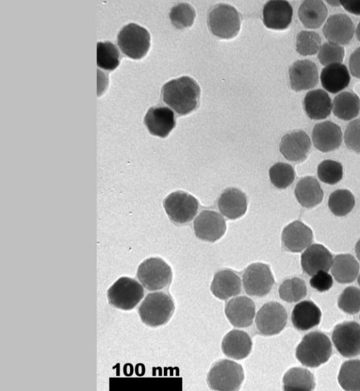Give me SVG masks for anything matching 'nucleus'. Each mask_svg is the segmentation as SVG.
Returning a JSON list of instances; mask_svg holds the SVG:
<instances>
[{"label":"nucleus","instance_id":"nucleus-1","mask_svg":"<svg viewBox=\"0 0 360 391\" xmlns=\"http://www.w3.org/2000/svg\"><path fill=\"white\" fill-rule=\"evenodd\" d=\"M200 89L198 84L188 76L172 79L162 88L163 101L179 115H185L198 105Z\"/></svg>","mask_w":360,"mask_h":391},{"label":"nucleus","instance_id":"nucleus-2","mask_svg":"<svg viewBox=\"0 0 360 391\" xmlns=\"http://www.w3.org/2000/svg\"><path fill=\"white\" fill-rule=\"evenodd\" d=\"M332 354V345L328 337L319 331L304 336L296 348V357L304 366L318 367L326 363Z\"/></svg>","mask_w":360,"mask_h":391},{"label":"nucleus","instance_id":"nucleus-3","mask_svg":"<svg viewBox=\"0 0 360 391\" xmlns=\"http://www.w3.org/2000/svg\"><path fill=\"white\" fill-rule=\"evenodd\" d=\"M174 311L172 298L164 292L148 293L139 307L141 321L147 326L156 327L166 323Z\"/></svg>","mask_w":360,"mask_h":391},{"label":"nucleus","instance_id":"nucleus-4","mask_svg":"<svg viewBox=\"0 0 360 391\" xmlns=\"http://www.w3.org/2000/svg\"><path fill=\"white\" fill-rule=\"evenodd\" d=\"M242 16L232 6L219 4L212 7L207 16V24L212 34L221 39L236 37L240 28Z\"/></svg>","mask_w":360,"mask_h":391},{"label":"nucleus","instance_id":"nucleus-5","mask_svg":"<svg viewBox=\"0 0 360 391\" xmlns=\"http://www.w3.org/2000/svg\"><path fill=\"white\" fill-rule=\"evenodd\" d=\"M244 379L241 365L222 359L216 362L210 368L207 381L210 389L218 391H233L240 388Z\"/></svg>","mask_w":360,"mask_h":391},{"label":"nucleus","instance_id":"nucleus-6","mask_svg":"<svg viewBox=\"0 0 360 391\" xmlns=\"http://www.w3.org/2000/svg\"><path fill=\"white\" fill-rule=\"evenodd\" d=\"M143 296V286L136 280L129 277L117 279L107 292L110 305L123 310L134 309Z\"/></svg>","mask_w":360,"mask_h":391},{"label":"nucleus","instance_id":"nucleus-7","mask_svg":"<svg viewBox=\"0 0 360 391\" xmlns=\"http://www.w3.org/2000/svg\"><path fill=\"white\" fill-rule=\"evenodd\" d=\"M136 276L146 290L156 291L171 283L172 272L170 267L161 258L150 257L139 266Z\"/></svg>","mask_w":360,"mask_h":391},{"label":"nucleus","instance_id":"nucleus-8","mask_svg":"<svg viewBox=\"0 0 360 391\" xmlns=\"http://www.w3.org/2000/svg\"><path fill=\"white\" fill-rule=\"evenodd\" d=\"M150 37L144 27L129 23L124 26L117 35V44L122 52L132 59H141L148 52Z\"/></svg>","mask_w":360,"mask_h":391},{"label":"nucleus","instance_id":"nucleus-9","mask_svg":"<svg viewBox=\"0 0 360 391\" xmlns=\"http://www.w3.org/2000/svg\"><path fill=\"white\" fill-rule=\"evenodd\" d=\"M163 205L170 220L176 224H184L191 222L198 210L197 199L181 191L169 194L164 200Z\"/></svg>","mask_w":360,"mask_h":391},{"label":"nucleus","instance_id":"nucleus-10","mask_svg":"<svg viewBox=\"0 0 360 391\" xmlns=\"http://www.w3.org/2000/svg\"><path fill=\"white\" fill-rule=\"evenodd\" d=\"M245 293L250 296L263 297L274 284V278L268 265L257 262L248 266L242 277Z\"/></svg>","mask_w":360,"mask_h":391},{"label":"nucleus","instance_id":"nucleus-11","mask_svg":"<svg viewBox=\"0 0 360 391\" xmlns=\"http://www.w3.org/2000/svg\"><path fill=\"white\" fill-rule=\"evenodd\" d=\"M288 314L283 305L277 302L265 303L257 312L255 325L264 335L279 333L287 323Z\"/></svg>","mask_w":360,"mask_h":391},{"label":"nucleus","instance_id":"nucleus-12","mask_svg":"<svg viewBox=\"0 0 360 391\" xmlns=\"http://www.w3.org/2000/svg\"><path fill=\"white\" fill-rule=\"evenodd\" d=\"M332 340L342 356L354 357L360 354V325L355 321L338 324L333 330Z\"/></svg>","mask_w":360,"mask_h":391},{"label":"nucleus","instance_id":"nucleus-13","mask_svg":"<svg viewBox=\"0 0 360 391\" xmlns=\"http://www.w3.org/2000/svg\"><path fill=\"white\" fill-rule=\"evenodd\" d=\"M193 228L199 239L214 242L224 234L226 225L220 214L214 210H205L195 219Z\"/></svg>","mask_w":360,"mask_h":391},{"label":"nucleus","instance_id":"nucleus-14","mask_svg":"<svg viewBox=\"0 0 360 391\" xmlns=\"http://www.w3.org/2000/svg\"><path fill=\"white\" fill-rule=\"evenodd\" d=\"M279 149L288 160L302 162L307 158L310 151L311 140L304 131L295 130L282 137Z\"/></svg>","mask_w":360,"mask_h":391},{"label":"nucleus","instance_id":"nucleus-15","mask_svg":"<svg viewBox=\"0 0 360 391\" xmlns=\"http://www.w3.org/2000/svg\"><path fill=\"white\" fill-rule=\"evenodd\" d=\"M225 314L233 326L248 327L252 323L255 316V305L250 298L238 296L226 303Z\"/></svg>","mask_w":360,"mask_h":391},{"label":"nucleus","instance_id":"nucleus-16","mask_svg":"<svg viewBox=\"0 0 360 391\" xmlns=\"http://www.w3.org/2000/svg\"><path fill=\"white\" fill-rule=\"evenodd\" d=\"M325 37L333 44H347L354 33V25L345 14H335L328 18L323 28Z\"/></svg>","mask_w":360,"mask_h":391},{"label":"nucleus","instance_id":"nucleus-17","mask_svg":"<svg viewBox=\"0 0 360 391\" xmlns=\"http://www.w3.org/2000/svg\"><path fill=\"white\" fill-rule=\"evenodd\" d=\"M289 77L291 88L295 91L312 89L319 82L318 69L311 60H297L289 69Z\"/></svg>","mask_w":360,"mask_h":391},{"label":"nucleus","instance_id":"nucleus-18","mask_svg":"<svg viewBox=\"0 0 360 391\" xmlns=\"http://www.w3.org/2000/svg\"><path fill=\"white\" fill-rule=\"evenodd\" d=\"M313 241L311 229L300 221H295L283 230V247L292 252H300L311 245Z\"/></svg>","mask_w":360,"mask_h":391},{"label":"nucleus","instance_id":"nucleus-19","mask_svg":"<svg viewBox=\"0 0 360 391\" xmlns=\"http://www.w3.org/2000/svg\"><path fill=\"white\" fill-rule=\"evenodd\" d=\"M292 8L288 1H269L263 8V23L269 29L285 30L292 21Z\"/></svg>","mask_w":360,"mask_h":391},{"label":"nucleus","instance_id":"nucleus-20","mask_svg":"<svg viewBox=\"0 0 360 391\" xmlns=\"http://www.w3.org/2000/svg\"><path fill=\"white\" fill-rule=\"evenodd\" d=\"M144 123L151 134L165 138L175 127L176 121L171 109L165 106H154L148 110Z\"/></svg>","mask_w":360,"mask_h":391},{"label":"nucleus","instance_id":"nucleus-21","mask_svg":"<svg viewBox=\"0 0 360 391\" xmlns=\"http://www.w3.org/2000/svg\"><path fill=\"white\" fill-rule=\"evenodd\" d=\"M314 146L322 152H329L340 147L342 141L340 127L330 121L315 124L311 133Z\"/></svg>","mask_w":360,"mask_h":391},{"label":"nucleus","instance_id":"nucleus-22","mask_svg":"<svg viewBox=\"0 0 360 391\" xmlns=\"http://www.w3.org/2000/svg\"><path fill=\"white\" fill-rule=\"evenodd\" d=\"M332 262V255L321 244L309 245L301 255L302 269L309 276H313L320 271L328 272Z\"/></svg>","mask_w":360,"mask_h":391},{"label":"nucleus","instance_id":"nucleus-23","mask_svg":"<svg viewBox=\"0 0 360 391\" xmlns=\"http://www.w3.org/2000/svg\"><path fill=\"white\" fill-rule=\"evenodd\" d=\"M217 205L224 216L230 219H236L245 213L247 198L240 190L228 188L221 194Z\"/></svg>","mask_w":360,"mask_h":391},{"label":"nucleus","instance_id":"nucleus-24","mask_svg":"<svg viewBox=\"0 0 360 391\" xmlns=\"http://www.w3.org/2000/svg\"><path fill=\"white\" fill-rule=\"evenodd\" d=\"M252 345L251 338L247 333L240 330H232L224 337L221 350L226 357L240 360L249 355Z\"/></svg>","mask_w":360,"mask_h":391},{"label":"nucleus","instance_id":"nucleus-25","mask_svg":"<svg viewBox=\"0 0 360 391\" xmlns=\"http://www.w3.org/2000/svg\"><path fill=\"white\" fill-rule=\"evenodd\" d=\"M210 290L217 298L227 300L240 293L241 281L231 270H221L214 274Z\"/></svg>","mask_w":360,"mask_h":391},{"label":"nucleus","instance_id":"nucleus-26","mask_svg":"<svg viewBox=\"0 0 360 391\" xmlns=\"http://www.w3.org/2000/svg\"><path fill=\"white\" fill-rule=\"evenodd\" d=\"M321 318L320 309L311 301L304 300L297 303L292 312L291 321L295 328L307 331L317 326Z\"/></svg>","mask_w":360,"mask_h":391},{"label":"nucleus","instance_id":"nucleus-27","mask_svg":"<svg viewBox=\"0 0 360 391\" xmlns=\"http://www.w3.org/2000/svg\"><path fill=\"white\" fill-rule=\"evenodd\" d=\"M303 103L307 115L311 120H323L330 114L331 99L328 94L322 89H315L307 92Z\"/></svg>","mask_w":360,"mask_h":391},{"label":"nucleus","instance_id":"nucleus-28","mask_svg":"<svg viewBox=\"0 0 360 391\" xmlns=\"http://www.w3.org/2000/svg\"><path fill=\"white\" fill-rule=\"evenodd\" d=\"M323 87L330 93L337 94L349 84L350 76L347 67L340 63L326 66L321 72Z\"/></svg>","mask_w":360,"mask_h":391},{"label":"nucleus","instance_id":"nucleus-29","mask_svg":"<svg viewBox=\"0 0 360 391\" xmlns=\"http://www.w3.org/2000/svg\"><path fill=\"white\" fill-rule=\"evenodd\" d=\"M295 195L302 206L312 208L322 201L323 191L316 179L305 177L297 183Z\"/></svg>","mask_w":360,"mask_h":391},{"label":"nucleus","instance_id":"nucleus-30","mask_svg":"<svg viewBox=\"0 0 360 391\" xmlns=\"http://www.w3.org/2000/svg\"><path fill=\"white\" fill-rule=\"evenodd\" d=\"M359 271V263L352 255H338L333 259L330 271L334 278L340 283L353 282Z\"/></svg>","mask_w":360,"mask_h":391},{"label":"nucleus","instance_id":"nucleus-31","mask_svg":"<svg viewBox=\"0 0 360 391\" xmlns=\"http://www.w3.org/2000/svg\"><path fill=\"white\" fill-rule=\"evenodd\" d=\"M328 10L322 1H304L298 9L303 25L309 29L319 28L325 21Z\"/></svg>","mask_w":360,"mask_h":391},{"label":"nucleus","instance_id":"nucleus-32","mask_svg":"<svg viewBox=\"0 0 360 391\" xmlns=\"http://www.w3.org/2000/svg\"><path fill=\"white\" fill-rule=\"evenodd\" d=\"M360 111L359 96L350 91H343L333 99V114L340 120H350L356 117Z\"/></svg>","mask_w":360,"mask_h":391},{"label":"nucleus","instance_id":"nucleus-33","mask_svg":"<svg viewBox=\"0 0 360 391\" xmlns=\"http://www.w3.org/2000/svg\"><path fill=\"white\" fill-rule=\"evenodd\" d=\"M283 384L286 391H309L315 387L313 374L300 367L289 369L283 376Z\"/></svg>","mask_w":360,"mask_h":391},{"label":"nucleus","instance_id":"nucleus-34","mask_svg":"<svg viewBox=\"0 0 360 391\" xmlns=\"http://www.w3.org/2000/svg\"><path fill=\"white\" fill-rule=\"evenodd\" d=\"M338 382L345 390H360V360H349L341 366Z\"/></svg>","mask_w":360,"mask_h":391},{"label":"nucleus","instance_id":"nucleus-35","mask_svg":"<svg viewBox=\"0 0 360 391\" xmlns=\"http://www.w3.org/2000/svg\"><path fill=\"white\" fill-rule=\"evenodd\" d=\"M120 54L117 47L110 41L98 42L96 64L101 69L112 71L120 64Z\"/></svg>","mask_w":360,"mask_h":391},{"label":"nucleus","instance_id":"nucleus-36","mask_svg":"<svg viewBox=\"0 0 360 391\" xmlns=\"http://www.w3.org/2000/svg\"><path fill=\"white\" fill-rule=\"evenodd\" d=\"M328 207L335 216L342 217L349 213L355 205L353 194L347 189H338L330 193Z\"/></svg>","mask_w":360,"mask_h":391},{"label":"nucleus","instance_id":"nucleus-37","mask_svg":"<svg viewBox=\"0 0 360 391\" xmlns=\"http://www.w3.org/2000/svg\"><path fill=\"white\" fill-rule=\"evenodd\" d=\"M278 294L287 302H298L307 295L306 283L297 277L286 279L280 285Z\"/></svg>","mask_w":360,"mask_h":391},{"label":"nucleus","instance_id":"nucleus-38","mask_svg":"<svg viewBox=\"0 0 360 391\" xmlns=\"http://www.w3.org/2000/svg\"><path fill=\"white\" fill-rule=\"evenodd\" d=\"M269 172L271 182L280 189L288 187L295 179V171L287 163L277 162L270 167Z\"/></svg>","mask_w":360,"mask_h":391},{"label":"nucleus","instance_id":"nucleus-39","mask_svg":"<svg viewBox=\"0 0 360 391\" xmlns=\"http://www.w3.org/2000/svg\"><path fill=\"white\" fill-rule=\"evenodd\" d=\"M321 38L313 31H301L297 35L296 51L302 56H311L321 47Z\"/></svg>","mask_w":360,"mask_h":391},{"label":"nucleus","instance_id":"nucleus-40","mask_svg":"<svg viewBox=\"0 0 360 391\" xmlns=\"http://www.w3.org/2000/svg\"><path fill=\"white\" fill-rule=\"evenodd\" d=\"M195 17L194 8L188 4H179L172 8L169 18L177 29H183L193 25Z\"/></svg>","mask_w":360,"mask_h":391},{"label":"nucleus","instance_id":"nucleus-41","mask_svg":"<svg viewBox=\"0 0 360 391\" xmlns=\"http://www.w3.org/2000/svg\"><path fill=\"white\" fill-rule=\"evenodd\" d=\"M317 174L319 179L323 183L335 184L342 178V166L337 161L326 160L319 165Z\"/></svg>","mask_w":360,"mask_h":391},{"label":"nucleus","instance_id":"nucleus-42","mask_svg":"<svg viewBox=\"0 0 360 391\" xmlns=\"http://www.w3.org/2000/svg\"><path fill=\"white\" fill-rule=\"evenodd\" d=\"M339 308L349 314L360 311V289L354 286L347 287L338 298Z\"/></svg>","mask_w":360,"mask_h":391},{"label":"nucleus","instance_id":"nucleus-43","mask_svg":"<svg viewBox=\"0 0 360 391\" xmlns=\"http://www.w3.org/2000/svg\"><path fill=\"white\" fill-rule=\"evenodd\" d=\"M344 56V48L333 43H324L320 47L318 54L319 62L326 66L334 63H340Z\"/></svg>","mask_w":360,"mask_h":391},{"label":"nucleus","instance_id":"nucleus-44","mask_svg":"<svg viewBox=\"0 0 360 391\" xmlns=\"http://www.w3.org/2000/svg\"><path fill=\"white\" fill-rule=\"evenodd\" d=\"M344 141L348 148L360 153V119L354 120L347 124Z\"/></svg>","mask_w":360,"mask_h":391},{"label":"nucleus","instance_id":"nucleus-45","mask_svg":"<svg viewBox=\"0 0 360 391\" xmlns=\"http://www.w3.org/2000/svg\"><path fill=\"white\" fill-rule=\"evenodd\" d=\"M311 286L319 292L328 290L333 286L332 276L325 271H320L310 279Z\"/></svg>","mask_w":360,"mask_h":391},{"label":"nucleus","instance_id":"nucleus-46","mask_svg":"<svg viewBox=\"0 0 360 391\" xmlns=\"http://www.w3.org/2000/svg\"><path fill=\"white\" fill-rule=\"evenodd\" d=\"M349 65L352 75L354 77L360 79V47L356 49L351 54Z\"/></svg>","mask_w":360,"mask_h":391},{"label":"nucleus","instance_id":"nucleus-47","mask_svg":"<svg viewBox=\"0 0 360 391\" xmlns=\"http://www.w3.org/2000/svg\"><path fill=\"white\" fill-rule=\"evenodd\" d=\"M339 2L347 11L360 15V1H340Z\"/></svg>","mask_w":360,"mask_h":391},{"label":"nucleus","instance_id":"nucleus-48","mask_svg":"<svg viewBox=\"0 0 360 391\" xmlns=\"http://www.w3.org/2000/svg\"><path fill=\"white\" fill-rule=\"evenodd\" d=\"M355 252L358 259L360 261V239L358 241V242L356 244Z\"/></svg>","mask_w":360,"mask_h":391},{"label":"nucleus","instance_id":"nucleus-49","mask_svg":"<svg viewBox=\"0 0 360 391\" xmlns=\"http://www.w3.org/2000/svg\"><path fill=\"white\" fill-rule=\"evenodd\" d=\"M356 35L357 39L360 41V22L358 24V26L356 27Z\"/></svg>","mask_w":360,"mask_h":391},{"label":"nucleus","instance_id":"nucleus-50","mask_svg":"<svg viewBox=\"0 0 360 391\" xmlns=\"http://www.w3.org/2000/svg\"><path fill=\"white\" fill-rule=\"evenodd\" d=\"M357 281H358V284L360 286V274L358 276Z\"/></svg>","mask_w":360,"mask_h":391},{"label":"nucleus","instance_id":"nucleus-51","mask_svg":"<svg viewBox=\"0 0 360 391\" xmlns=\"http://www.w3.org/2000/svg\"><path fill=\"white\" fill-rule=\"evenodd\" d=\"M359 319H360V316H359Z\"/></svg>","mask_w":360,"mask_h":391}]
</instances>
